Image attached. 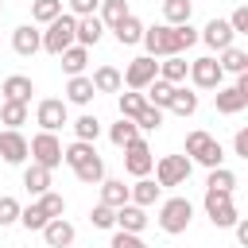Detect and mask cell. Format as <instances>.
<instances>
[{
  "label": "cell",
  "mask_w": 248,
  "mask_h": 248,
  "mask_svg": "<svg viewBox=\"0 0 248 248\" xmlns=\"http://www.w3.org/2000/svg\"><path fill=\"white\" fill-rule=\"evenodd\" d=\"M143 105H147V101H143V93H136V89H128V93L116 97V108H120L124 120H136V116L143 112Z\"/></svg>",
  "instance_id": "cell-39"
},
{
  "label": "cell",
  "mask_w": 248,
  "mask_h": 248,
  "mask_svg": "<svg viewBox=\"0 0 248 248\" xmlns=\"http://www.w3.org/2000/svg\"><path fill=\"white\" fill-rule=\"evenodd\" d=\"M143 50H147V58H170V54H182V50H190L194 43H198V27H190V23H182V27H167V23H155V27H143Z\"/></svg>",
  "instance_id": "cell-1"
},
{
  "label": "cell",
  "mask_w": 248,
  "mask_h": 248,
  "mask_svg": "<svg viewBox=\"0 0 248 248\" xmlns=\"http://www.w3.org/2000/svg\"><path fill=\"white\" fill-rule=\"evenodd\" d=\"M232 155L248 159V128H236V136H232Z\"/></svg>",
  "instance_id": "cell-49"
},
{
  "label": "cell",
  "mask_w": 248,
  "mask_h": 248,
  "mask_svg": "<svg viewBox=\"0 0 248 248\" xmlns=\"http://www.w3.org/2000/svg\"><path fill=\"white\" fill-rule=\"evenodd\" d=\"M93 155H97V147H93V143H81V140H74L70 147H62V163H66L70 170H74V167H81V163H85V159H93Z\"/></svg>",
  "instance_id": "cell-35"
},
{
  "label": "cell",
  "mask_w": 248,
  "mask_h": 248,
  "mask_svg": "<svg viewBox=\"0 0 248 248\" xmlns=\"http://www.w3.org/2000/svg\"><path fill=\"white\" fill-rule=\"evenodd\" d=\"M151 170H155V182H159V186H182V182H190L194 163H190L186 155H163Z\"/></svg>",
  "instance_id": "cell-7"
},
{
  "label": "cell",
  "mask_w": 248,
  "mask_h": 248,
  "mask_svg": "<svg viewBox=\"0 0 248 248\" xmlns=\"http://www.w3.org/2000/svg\"><path fill=\"white\" fill-rule=\"evenodd\" d=\"M202 205H205V217L213 221V229H232L236 225V202H232V194H217V190H205V198H202Z\"/></svg>",
  "instance_id": "cell-6"
},
{
  "label": "cell",
  "mask_w": 248,
  "mask_h": 248,
  "mask_svg": "<svg viewBox=\"0 0 248 248\" xmlns=\"http://www.w3.org/2000/svg\"><path fill=\"white\" fill-rule=\"evenodd\" d=\"M31 108L19 105V101H0V124H8L12 132H19V124H27Z\"/></svg>",
  "instance_id": "cell-32"
},
{
  "label": "cell",
  "mask_w": 248,
  "mask_h": 248,
  "mask_svg": "<svg viewBox=\"0 0 248 248\" xmlns=\"http://www.w3.org/2000/svg\"><path fill=\"white\" fill-rule=\"evenodd\" d=\"M147 221H151L147 209H140V205H132V202L116 209V229H120V232H136V236H140V232L147 229Z\"/></svg>",
  "instance_id": "cell-18"
},
{
  "label": "cell",
  "mask_w": 248,
  "mask_h": 248,
  "mask_svg": "<svg viewBox=\"0 0 248 248\" xmlns=\"http://www.w3.org/2000/svg\"><path fill=\"white\" fill-rule=\"evenodd\" d=\"M205 190H217V194H232L236 190V174L229 167H213L209 178H205Z\"/></svg>",
  "instance_id": "cell-37"
},
{
  "label": "cell",
  "mask_w": 248,
  "mask_h": 248,
  "mask_svg": "<svg viewBox=\"0 0 248 248\" xmlns=\"http://www.w3.org/2000/svg\"><path fill=\"white\" fill-rule=\"evenodd\" d=\"M97 8H101V12H97V19H101L108 31H112V27H116L124 16H132V12H128V0H101Z\"/></svg>",
  "instance_id": "cell-33"
},
{
  "label": "cell",
  "mask_w": 248,
  "mask_h": 248,
  "mask_svg": "<svg viewBox=\"0 0 248 248\" xmlns=\"http://www.w3.org/2000/svg\"><path fill=\"white\" fill-rule=\"evenodd\" d=\"M58 16H62V0H31V19H35V23L46 27V23H54Z\"/></svg>",
  "instance_id": "cell-38"
},
{
  "label": "cell",
  "mask_w": 248,
  "mask_h": 248,
  "mask_svg": "<svg viewBox=\"0 0 248 248\" xmlns=\"http://www.w3.org/2000/svg\"><path fill=\"white\" fill-rule=\"evenodd\" d=\"M43 240H46V248H70V244L78 240V229H74L66 217H54V221L43 225Z\"/></svg>",
  "instance_id": "cell-15"
},
{
  "label": "cell",
  "mask_w": 248,
  "mask_h": 248,
  "mask_svg": "<svg viewBox=\"0 0 248 248\" xmlns=\"http://www.w3.org/2000/svg\"><path fill=\"white\" fill-rule=\"evenodd\" d=\"M0 159H4L8 167H23V163L31 159V155H27V136L4 128V132H0Z\"/></svg>",
  "instance_id": "cell-12"
},
{
  "label": "cell",
  "mask_w": 248,
  "mask_h": 248,
  "mask_svg": "<svg viewBox=\"0 0 248 248\" xmlns=\"http://www.w3.org/2000/svg\"><path fill=\"white\" fill-rule=\"evenodd\" d=\"M101 136V120L93 116V112H81L78 120H74V140H81V143H93Z\"/></svg>",
  "instance_id": "cell-34"
},
{
  "label": "cell",
  "mask_w": 248,
  "mask_h": 248,
  "mask_svg": "<svg viewBox=\"0 0 248 248\" xmlns=\"http://www.w3.org/2000/svg\"><path fill=\"white\" fill-rule=\"evenodd\" d=\"M19 202L16 198H8V194H0V229H8V225H19Z\"/></svg>",
  "instance_id": "cell-45"
},
{
  "label": "cell",
  "mask_w": 248,
  "mask_h": 248,
  "mask_svg": "<svg viewBox=\"0 0 248 248\" xmlns=\"http://www.w3.org/2000/svg\"><path fill=\"white\" fill-rule=\"evenodd\" d=\"M39 209L46 213V221L66 217V198H62V194H54V190H46V194H39Z\"/></svg>",
  "instance_id": "cell-41"
},
{
  "label": "cell",
  "mask_w": 248,
  "mask_h": 248,
  "mask_svg": "<svg viewBox=\"0 0 248 248\" xmlns=\"http://www.w3.org/2000/svg\"><path fill=\"white\" fill-rule=\"evenodd\" d=\"M101 205H108V209L128 205V186H124V178H101Z\"/></svg>",
  "instance_id": "cell-21"
},
{
  "label": "cell",
  "mask_w": 248,
  "mask_h": 248,
  "mask_svg": "<svg viewBox=\"0 0 248 248\" xmlns=\"http://www.w3.org/2000/svg\"><path fill=\"white\" fill-rule=\"evenodd\" d=\"M19 225H23L27 232H43V225H46V213L39 209V202H31V205H23V209H19Z\"/></svg>",
  "instance_id": "cell-42"
},
{
  "label": "cell",
  "mask_w": 248,
  "mask_h": 248,
  "mask_svg": "<svg viewBox=\"0 0 248 248\" xmlns=\"http://www.w3.org/2000/svg\"><path fill=\"white\" fill-rule=\"evenodd\" d=\"M23 186H27V194H46L50 190V170L46 167H39V163H27L23 167Z\"/></svg>",
  "instance_id": "cell-25"
},
{
  "label": "cell",
  "mask_w": 248,
  "mask_h": 248,
  "mask_svg": "<svg viewBox=\"0 0 248 248\" xmlns=\"http://www.w3.org/2000/svg\"><path fill=\"white\" fill-rule=\"evenodd\" d=\"M244 108H248V93H240L236 85H221L217 89V112L221 116H236Z\"/></svg>",
  "instance_id": "cell-19"
},
{
  "label": "cell",
  "mask_w": 248,
  "mask_h": 248,
  "mask_svg": "<svg viewBox=\"0 0 248 248\" xmlns=\"http://www.w3.org/2000/svg\"><path fill=\"white\" fill-rule=\"evenodd\" d=\"M159 194H163V186H159L155 178H136V182L128 186V202H132V205H140V209L155 205V202H159Z\"/></svg>",
  "instance_id": "cell-17"
},
{
  "label": "cell",
  "mask_w": 248,
  "mask_h": 248,
  "mask_svg": "<svg viewBox=\"0 0 248 248\" xmlns=\"http://www.w3.org/2000/svg\"><path fill=\"white\" fill-rule=\"evenodd\" d=\"M190 16H194L190 0H163V23L167 27H182V23H190Z\"/></svg>",
  "instance_id": "cell-26"
},
{
  "label": "cell",
  "mask_w": 248,
  "mask_h": 248,
  "mask_svg": "<svg viewBox=\"0 0 248 248\" xmlns=\"http://www.w3.org/2000/svg\"><path fill=\"white\" fill-rule=\"evenodd\" d=\"M35 124H39L43 132H58L62 124H70V105H66L62 97H43V101L35 105Z\"/></svg>",
  "instance_id": "cell-8"
},
{
  "label": "cell",
  "mask_w": 248,
  "mask_h": 248,
  "mask_svg": "<svg viewBox=\"0 0 248 248\" xmlns=\"http://www.w3.org/2000/svg\"><path fill=\"white\" fill-rule=\"evenodd\" d=\"M0 12H4V4H0Z\"/></svg>",
  "instance_id": "cell-51"
},
{
  "label": "cell",
  "mask_w": 248,
  "mask_h": 248,
  "mask_svg": "<svg viewBox=\"0 0 248 248\" xmlns=\"http://www.w3.org/2000/svg\"><path fill=\"white\" fill-rule=\"evenodd\" d=\"M217 66H221L225 74H248V50H240V46L232 43L229 50H221V58H217Z\"/></svg>",
  "instance_id": "cell-30"
},
{
  "label": "cell",
  "mask_w": 248,
  "mask_h": 248,
  "mask_svg": "<svg viewBox=\"0 0 248 248\" xmlns=\"http://www.w3.org/2000/svg\"><path fill=\"white\" fill-rule=\"evenodd\" d=\"M170 97H174V85H170V81H163V78H155V81L143 89V101H147V105H155V108H163V112H167Z\"/></svg>",
  "instance_id": "cell-31"
},
{
  "label": "cell",
  "mask_w": 248,
  "mask_h": 248,
  "mask_svg": "<svg viewBox=\"0 0 248 248\" xmlns=\"http://www.w3.org/2000/svg\"><path fill=\"white\" fill-rule=\"evenodd\" d=\"M27 155H31V163L54 170V167H62V140L54 132H39L27 140Z\"/></svg>",
  "instance_id": "cell-5"
},
{
  "label": "cell",
  "mask_w": 248,
  "mask_h": 248,
  "mask_svg": "<svg viewBox=\"0 0 248 248\" xmlns=\"http://www.w3.org/2000/svg\"><path fill=\"white\" fill-rule=\"evenodd\" d=\"M229 27H232V35H248V8H244V4L229 16Z\"/></svg>",
  "instance_id": "cell-48"
},
{
  "label": "cell",
  "mask_w": 248,
  "mask_h": 248,
  "mask_svg": "<svg viewBox=\"0 0 248 248\" xmlns=\"http://www.w3.org/2000/svg\"><path fill=\"white\" fill-rule=\"evenodd\" d=\"M74 174H78V182H85V186H101V178H105L101 155H93V159H85L81 167H74Z\"/></svg>",
  "instance_id": "cell-36"
},
{
  "label": "cell",
  "mask_w": 248,
  "mask_h": 248,
  "mask_svg": "<svg viewBox=\"0 0 248 248\" xmlns=\"http://www.w3.org/2000/svg\"><path fill=\"white\" fill-rule=\"evenodd\" d=\"M89 81H93V89H97V93H120V89H124V81H120V70H116V66H97Z\"/></svg>",
  "instance_id": "cell-24"
},
{
  "label": "cell",
  "mask_w": 248,
  "mask_h": 248,
  "mask_svg": "<svg viewBox=\"0 0 248 248\" xmlns=\"http://www.w3.org/2000/svg\"><path fill=\"white\" fill-rule=\"evenodd\" d=\"M108 248H147L136 232H120V229H112V240H108Z\"/></svg>",
  "instance_id": "cell-46"
},
{
  "label": "cell",
  "mask_w": 248,
  "mask_h": 248,
  "mask_svg": "<svg viewBox=\"0 0 248 248\" xmlns=\"http://www.w3.org/2000/svg\"><path fill=\"white\" fill-rule=\"evenodd\" d=\"M159 229L167 232V236H178V232H186L190 229V221H194V202L190 198H167V202H159Z\"/></svg>",
  "instance_id": "cell-3"
},
{
  "label": "cell",
  "mask_w": 248,
  "mask_h": 248,
  "mask_svg": "<svg viewBox=\"0 0 248 248\" xmlns=\"http://www.w3.org/2000/svg\"><path fill=\"white\" fill-rule=\"evenodd\" d=\"M112 35H116V43H120V46H136V43L143 39V23H140L136 16H124V19L112 27Z\"/></svg>",
  "instance_id": "cell-27"
},
{
  "label": "cell",
  "mask_w": 248,
  "mask_h": 248,
  "mask_svg": "<svg viewBox=\"0 0 248 248\" xmlns=\"http://www.w3.org/2000/svg\"><path fill=\"white\" fill-rule=\"evenodd\" d=\"M66 4H70V16L81 19V16H97V4L101 0H66Z\"/></svg>",
  "instance_id": "cell-47"
},
{
  "label": "cell",
  "mask_w": 248,
  "mask_h": 248,
  "mask_svg": "<svg viewBox=\"0 0 248 248\" xmlns=\"http://www.w3.org/2000/svg\"><path fill=\"white\" fill-rule=\"evenodd\" d=\"M136 128H140V132H155V128H163V108L143 105V112L136 116Z\"/></svg>",
  "instance_id": "cell-44"
},
{
  "label": "cell",
  "mask_w": 248,
  "mask_h": 248,
  "mask_svg": "<svg viewBox=\"0 0 248 248\" xmlns=\"http://www.w3.org/2000/svg\"><path fill=\"white\" fill-rule=\"evenodd\" d=\"M89 225H93V229H108V232H112V229H116V209H108V205H101V202H97V205L89 209Z\"/></svg>",
  "instance_id": "cell-43"
},
{
  "label": "cell",
  "mask_w": 248,
  "mask_h": 248,
  "mask_svg": "<svg viewBox=\"0 0 248 248\" xmlns=\"http://www.w3.org/2000/svg\"><path fill=\"white\" fill-rule=\"evenodd\" d=\"M101 35H105V23L97 19V16H81L78 19V46H97L101 43Z\"/></svg>",
  "instance_id": "cell-22"
},
{
  "label": "cell",
  "mask_w": 248,
  "mask_h": 248,
  "mask_svg": "<svg viewBox=\"0 0 248 248\" xmlns=\"http://www.w3.org/2000/svg\"><path fill=\"white\" fill-rule=\"evenodd\" d=\"M58 58H62V70H66L70 78H78V74H85V66H89V50H85V46H78V43H74L70 50H62Z\"/></svg>",
  "instance_id": "cell-29"
},
{
  "label": "cell",
  "mask_w": 248,
  "mask_h": 248,
  "mask_svg": "<svg viewBox=\"0 0 248 248\" xmlns=\"http://www.w3.org/2000/svg\"><path fill=\"white\" fill-rule=\"evenodd\" d=\"M78 43V19L70 16V12H62L54 23H46V31H43V50L46 54H62V50H70Z\"/></svg>",
  "instance_id": "cell-4"
},
{
  "label": "cell",
  "mask_w": 248,
  "mask_h": 248,
  "mask_svg": "<svg viewBox=\"0 0 248 248\" xmlns=\"http://www.w3.org/2000/svg\"><path fill=\"white\" fill-rule=\"evenodd\" d=\"M151 167H155L151 147H147L143 140H132V143L124 147V170H128L132 178H147V174H151Z\"/></svg>",
  "instance_id": "cell-11"
},
{
  "label": "cell",
  "mask_w": 248,
  "mask_h": 248,
  "mask_svg": "<svg viewBox=\"0 0 248 248\" xmlns=\"http://www.w3.org/2000/svg\"><path fill=\"white\" fill-rule=\"evenodd\" d=\"M186 70H190V62H186L182 54L159 58V78H163V81H170V85H182V81H186Z\"/></svg>",
  "instance_id": "cell-23"
},
{
  "label": "cell",
  "mask_w": 248,
  "mask_h": 248,
  "mask_svg": "<svg viewBox=\"0 0 248 248\" xmlns=\"http://www.w3.org/2000/svg\"><path fill=\"white\" fill-rule=\"evenodd\" d=\"M190 163H198V167H205V170H213V167H225V151H221V143L209 136V132H202V128H194V132H186V151H182Z\"/></svg>",
  "instance_id": "cell-2"
},
{
  "label": "cell",
  "mask_w": 248,
  "mask_h": 248,
  "mask_svg": "<svg viewBox=\"0 0 248 248\" xmlns=\"http://www.w3.org/2000/svg\"><path fill=\"white\" fill-rule=\"evenodd\" d=\"M155 78H159V62H155V58H147V54L132 58V62H128V70L120 74V81H124L128 89H136V93H143Z\"/></svg>",
  "instance_id": "cell-9"
},
{
  "label": "cell",
  "mask_w": 248,
  "mask_h": 248,
  "mask_svg": "<svg viewBox=\"0 0 248 248\" xmlns=\"http://www.w3.org/2000/svg\"><path fill=\"white\" fill-rule=\"evenodd\" d=\"M232 229H236V240L248 248V217H236V225H232Z\"/></svg>",
  "instance_id": "cell-50"
},
{
  "label": "cell",
  "mask_w": 248,
  "mask_h": 248,
  "mask_svg": "<svg viewBox=\"0 0 248 248\" xmlns=\"http://www.w3.org/2000/svg\"><path fill=\"white\" fill-rule=\"evenodd\" d=\"M0 93H4V101H19V105H31V93H35V81H31L27 74H12V78H4V85H0Z\"/></svg>",
  "instance_id": "cell-16"
},
{
  "label": "cell",
  "mask_w": 248,
  "mask_h": 248,
  "mask_svg": "<svg viewBox=\"0 0 248 248\" xmlns=\"http://www.w3.org/2000/svg\"><path fill=\"white\" fill-rule=\"evenodd\" d=\"M93 97H97V89H93V81H89L85 74H78V78L66 81V97H62L66 105H89Z\"/></svg>",
  "instance_id": "cell-20"
},
{
  "label": "cell",
  "mask_w": 248,
  "mask_h": 248,
  "mask_svg": "<svg viewBox=\"0 0 248 248\" xmlns=\"http://www.w3.org/2000/svg\"><path fill=\"white\" fill-rule=\"evenodd\" d=\"M198 39H202L209 50H217V54H221V50H229V46H232V39H236V35H232L229 19H209V23L198 31Z\"/></svg>",
  "instance_id": "cell-13"
},
{
  "label": "cell",
  "mask_w": 248,
  "mask_h": 248,
  "mask_svg": "<svg viewBox=\"0 0 248 248\" xmlns=\"http://www.w3.org/2000/svg\"><path fill=\"white\" fill-rule=\"evenodd\" d=\"M12 50H16L19 58H31L35 50H43V31H39L35 23H19V27L12 31Z\"/></svg>",
  "instance_id": "cell-14"
},
{
  "label": "cell",
  "mask_w": 248,
  "mask_h": 248,
  "mask_svg": "<svg viewBox=\"0 0 248 248\" xmlns=\"http://www.w3.org/2000/svg\"><path fill=\"white\" fill-rule=\"evenodd\" d=\"M186 78H190L198 89H221V81H225V70L217 66V58H213V54H202V58H194V62H190Z\"/></svg>",
  "instance_id": "cell-10"
},
{
  "label": "cell",
  "mask_w": 248,
  "mask_h": 248,
  "mask_svg": "<svg viewBox=\"0 0 248 248\" xmlns=\"http://www.w3.org/2000/svg\"><path fill=\"white\" fill-rule=\"evenodd\" d=\"M167 108H170L174 116H194V112H198V93L186 89V85H174V97H170Z\"/></svg>",
  "instance_id": "cell-28"
},
{
  "label": "cell",
  "mask_w": 248,
  "mask_h": 248,
  "mask_svg": "<svg viewBox=\"0 0 248 248\" xmlns=\"http://www.w3.org/2000/svg\"><path fill=\"white\" fill-rule=\"evenodd\" d=\"M108 140H112L116 147H128L132 140H140V128H136V120H124V116H120V120L108 128Z\"/></svg>",
  "instance_id": "cell-40"
}]
</instances>
